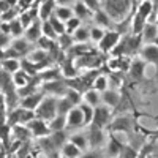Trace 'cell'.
Instances as JSON below:
<instances>
[{"mask_svg":"<svg viewBox=\"0 0 158 158\" xmlns=\"http://www.w3.org/2000/svg\"><path fill=\"white\" fill-rule=\"evenodd\" d=\"M136 127H138V117H135V114H123L111 120L104 130L108 133H125L130 138H133L138 131Z\"/></svg>","mask_w":158,"mask_h":158,"instance_id":"obj_1","label":"cell"},{"mask_svg":"<svg viewBox=\"0 0 158 158\" xmlns=\"http://www.w3.org/2000/svg\"><path fill=\"white\" fill-rule=\"evenodd\" d=\"M133 3V0H104V11L111 19L122 21Z\"/></svg>","mask_w":158,"mask_h":158,"instance_id":"obj_2","label":"cell"},{"mask_svg":"<svg viewBox=\"0 0 158 158\" xmlns=\"http://www.w3.org/2000/svg\"><path fill=\"white\" fill-rule=\"evenodd\" d=\"M56 104H57V98L56 97H44L41 100V103L38 104V108L35 109V115L36 118H41L46 123L49 120H52L57 112H56Z\"/></svg>","mask_w":158,"mask_h":158,"instance_id":"obj_3","label":"cell"},{"mask_svg":"<svg viewBox=\"0 0 158 158\" xmlns=\"http://www.w3.org/2000/svg\"><path fill=\"white\" fill-rule=\"evenodd\" d=\"M146 62L142 59H133L128 67L130 81L131 84H149V79L146 77Z\"/></svg>","mask_w":158,"mask_h":158,"instance_id":"obj_4","label":"cell"},{"mask_svg":"<svg viewBox=\"0 0 158 158\" xmlns=\"http://www.w3.org/2000/svg\"><path fill=\"white\" fill-rule=\"evenodd\" d=\"M111 120H112V109L111 108L104 106V104H98V106L94 108V118H92L90 125L104 130L109 125Z\"/></svg>","mask_w":158,"mask_h":158,"instance_id":"obj_5","label":"cell"},{"mask_svg":"<svg viewBox=\"0 0 158 158\" xmlns=\"http://www.w3.org/2000/svg\"><path fill=\"white\" fill-rule=\"evenodd\" d=\"M120 38H122V35L115 30H104L103 38L98 41V49L101 52H104V54H108V52H111L114 49V46L118 43Z\"/></svg>","mask_w":158,"mask_h":158,"instance_id":"obj_6","label":"cell"},{"mask_svg":"<svg viewBox=\"0 0 158 158\" xmlns=\"http://www.w3.org/2000/svg\"><path fill=\"white\" fill-rule=\"evenodd\" d=\"M25 127L29 128L30 135H32V136H35V138H38V139L46 138V136H49V135H51V130H49L48 123H46L44 120H41V118H36V117H35L33 120H30Z\"/></svg>","mask_w":158,"mask_h":158,"instance_id":"obj_7","label":"cell"},{"mask_svg":"<svg viewBox=\"0 0 158 158\" xmlns=\"http://www.w3.org/2000/svg\"><path fill=\"white\" fill-rule=\"evenodd\" d=\"M139 54H141V59L146 63H150L155 67V74H156V79H158V46L146 44V46H142Z\"/></svg>","mask_w":158,"mask_h":158,"instance_id":"obj_8","label":"cell"},{"mask_svg":"<svg viewBox=\"0 0 158 158\" xmlns=\"http://www.w3.org/2000/svg\"><path fill=\"white\" fill-rule=\"evenodd\" d=\"M104 139H106V135H104V130L89 125V138H87V144L92 149H100L103 146Z\"/></svg>","mask_w":158,"mask_h":158,"instance_id":"obj_9","label":"cell"},{"mask_svg":"<svg viewBox=\"0 0 158 158\" xmlns=\"http://www.w3.org/2000/svg\"><path fill=\"white\" fill-rule=\"evenodd\" d=\"M142 49V36L139 35H127L125 41V56H136Z\"/></svg>","mask_w":158,"mask_h":158,"instance_id":"obj_10","label":"cell"},{"mask_svg":"<svg viewBox=\"0 0 158 158\" xmlns=\"http://www.w3.org/2000/svg\"><path fill=\"white\" fill-rule=\"evenodd\" d=\"M125 147V142H122L120 139H118L114 133H109L108 135V156L109 158H118L122 153Z\"/></svg>","mask_w":158,"mask_h":158,"instance_id":"obj_11","label":"cell"},{"mask_svg":"<svg viewBox=\"0 0 158 158\" xmlns=\"http://www.w3.org/2000/svg\"><path fill=\"white\" fill-rule=\"evenodd\" d=\"M44 98V94L41 90L35 92L33 95H29V97H24V98H19V108H24V109H30V111H35L38 108V104L41 103V100Z\"/></svg>","mask_w":158,"mask_h":158,"instance_id":"obj_12","label":"cell"},{"mask_svg":"<svg viewBox=\"0 0 158 158\" xmlns=\"http://www.w3.org/2000/svg\"><path fill=\"white\" fill-rule=\"evenodd\" d=\"M67 128H81L84 127V115H82V111L77 108H73L67 115Z\"/></svg>","mask_w":158,"mask_h":158,"instance_id":"obj_13","label":"cell"},{"mask_svg":"<svg viewBox=\"0 0 158 158\" xmlns=\"http://www.w3.org/2000/svg\"><path fill=\"white\" fill-rule=\"evenodd\" d=\"M65 90H67V85H65L63 79H60V81L43 82V87H41L43 94H51V95H63Z\"/></svg>","mask_w":158,"mask_h":158,"instance_id":"obj_14","label":"cell"},{"mask_svg":"<svg viewBox=\"0 0 158 158\" xmlns=\"http://www.w3.org/2000/svg\"><path fill=\"white\" fill-rule=\"evenodd\" d=\"M10 48L13 51H16V54L21 59H24L27 54H30V52H32V44L27 41V40H24V38H16L15 41H11Z\"/></svg>","mask_w":158,"mask_h":158,"instance_id":"obj_15","label":"cell"},{"mask_svg":"<svg viewBox=\"0 0 158 158\" xmlns=\"http://www.w3.org/2000/svg\"><path fill=\"white\" fill-rule=\"evenodd\" d=\"M25 33V38L24 40H27L29 43H36L38 41V38L41 36V21L40 19H35L27 29L24 30Z\"/></svg>","mask_w":158,"mask_h":158,"instance_id":"obj_16","label":"cell"},{"mask_svg":"<svg viewBox=\"0 0 158 158\" xmlns=\"http://www.w3.org/2000/svg\"><path fill=\"white\" fill-rule=\"evenodd\" d=\"M120 94L118 92H115V90H109V89H106L104 92H101V98H103V104L104 106H108V108H111L112 111L117 108V104L120 103Z\"/></svg>","mask_w":158,"mask_h":158,"instance_id":"obj_17","label":"cell"},{"mask_svg":"<svg viewBox=\"0 0 158 158\" xmlns=\"http://www.w3.org/2000/svg\"><path fill=\"white\" fill-rule=\"evenodd\" d=\"M141 36H142V43L152 44L153 40L158 36V25L153 22H146V25H144V29L141 32Z\"/></svg>","mask_w":158,"mask_h":158,"instance_id":"obj_18","label":"cell"},{"mask_svg":"<svg viewBox=\"0 0 158 158\" xmlns=\"http://www.w3.org/2000/svg\"><path fill=\"white\" fill-rule=\"evenodd\" d=\"M94 19H95V22H97V27H101L103 30H104V29L112 30L114 22H112V19L106 15V11H104V10L95 11V13H94Z\"/></svg>","mask_w":158,"mask_h":158,"instance_id":"obj_19","label":"cell"},{"mask_svg":"<svg viewBox=\"0 0 158 158\" xmlns=\"http://www.w3.org/2000/svg\"><path fill=\"white\" fill-rule=\"evenodd\" d=\"M56 6H57V5H56L54 0H43L41 6H40V10H38V19H40V21H48L49 16L54 13Z\"/></svg>","mask_w":158,"mask_h":158,"instance_id":"obj_20","label":"cell"},{"mask_svg":"<svg viewBox=\"0 0 158 158\" xmlns=\"http://www.w3.org/2000/svg\"><path fill=\"white\" fill-rule=\"evenodd\" d=\"M68 135H67V131L65 130H60V131H51V135H49V139L52 142V146L57 149H62L65 146V142H68Z\"/></svg>","mask_w":158,"mask_h":158,"instance_id":"obj_21","label":"cell"},{"mask_svg":"<svg viewBox=\"0 0 158 158\" xmlns=\"http://www.w3.org/2000/svg\"><path fill=\"white\" fill-rule=\"evenodd\" d=\"M40 81L43 82H49V81H60L62 79V71L60 68H46L41 73H38Z\"/></svg>","mask_w":158,"mask_h":158,"instance_id":"obj_22","label":"cell"},{"mask_svg":"<svg viewBox=\"0 0 158 158\" xmlns=\"http://www.w3.org/2000/svg\"><path fill=\"white\" fill-rule=\"evenodd\" d=\"M100 98H101V95H100V92H97L95 89H87L84 94H82V101L84 103H87L89 106H92V108H95V106H98L100 104Z\"/></svg>","mask_w":158,"mask_h":158,"instance_id":"obj_23","label":"cell"},{"mask_svg":"<svg viewBox=\"0 0 158 158\" xmlns=\"http://www.w3.org/2000/svg\"><path fill=\"white\" fill-rule=\"evenodd\" d=\"M11 81H13V84H15L16 89H19V87L27 85V84L32 81V76H29L27 73L22 71V70H18L16 73L11 74Z\"/></svg>","mask_w":158,"mask_h":158,"instance_id":"obj_24","label":"cell"},{"mask_svg":"<svg viewBox=\"0 0 158 158\" xmlns=\"http://www.w3.org/2000/svg\"><path fill=\"white\" fill-rule=\"evenodd\" d=\"M60 71H62V77H65V79L76 77L77 70H76V65L73 63V59H71V57H70V59H67V60H63Z\"/></svg>","mask_w":158,"mask_h":158,"instance_id":"obj_25","label":"cell"},{"mask_svg":"<svg viewBox=\"0 0 158 158\" xmlns=\"http://www.w3.org/2000/svg\"><path fill=\"white\" fill-rule=\"evenodd\" d=\"M73 10V16H76L77 19H87L89 16H92V15H94V13H92L87 6H85V3L82 2V0H79V2H76L74 3V6L71 8Z\"/></svg>","mask_w":158,"mask_h":158,"instance_id":"obj_26","label":"cell"},{"mask_svg":"<svg viewBox=\"0 0 158 158\" xmlns=\"http://www.w3.org/2000/svg\"><path fill=\"white\" fill-rule=\"evenodd\" d=\"M0 67H2V70L8 74H13L18 70H21V65H19L18 59H3V60H0Z\"/></svg>","mask_w":158,"mask_h":158,"instance_id":"obj_27","label":"cell"},{"mask_svg":"<svg viewBox=\"0 0 158 158\" xmlns=\"http://www.w3.org/2000/svg\"><path fill=\"white\" fill-rule=\"evenodd\" d=\"M63 97L67 98L74 108L79 106V104L82 103V94H81V92H77V90H74V89H70V87H67V90H65Z\"/></svg>","mask_w":158,"mask_h":158,"instance_id":"obj_28","label":"cell"},{"mask_svg":"<svg viewBox=\"0 0 158 158\" xmlns=\"http://www.w3.org/2000/svg\"><path fill=\"white\" fill-rule=\"evenodd\" d=\"M81 150H79L74 144H71L70 141L65 142V146L62 147V156L63 158H79L81 156Z\"/></svg>","mask_w":158,"mask_h":158,"instance_id":"obj_29","label":"cell"},{"mask_svg":"<svg viewBox=\"0 0 158 158\" xmlns=\"http://www.w3.org/2000/svg\"><path fill=\"white\" fill-rule=\"evenodd\" d=\"M73 108H74V106H73V104H71L67 98H65V97L57 98V104H56V112H57V115H67Z\"/></svg>","mask_w":158,"mask_h":158,"instance_id":"obj_30","label":"cell"},{"mask_svg":"<svg viewBox=\"0 0 158 158\" xmlns=\"http://www.w3.org/2000/svg\"><path fill=\"white\" fill-rule=\"evenodd\" d=\"M48 127L51 131H60L67 128V117L65 115H56L52 120L48 122Z\"/></svg>","mask_w":158,"mask_h":158,"instance_id":"obj_31","label":"cell"},{"mask_svg":"<svg viewBox=\"0 0 158 158\" xmlns=\"http://www.w3.org/2000/svg\"><path fill=\"white\" fill-rule=\"evenodd\" d=\"M152 11H153V2L152 0H144V2L138 6V11H136V15H139L141 18L144 19H149V16L152 15Z\"/></svg>","mask_w":158,"mask_h":158,"instance_id":"obj_32","label":"cell"},{"mask_svg":"<svg viewBox=\"0 0 158 158\" xmlns=\"http://www.w3.org/2000/svg\"><path fill=\"white\" fill-rule=\"evenodd\" d=\"M74 44V41H73V36L71 35H68V33H62V35H59L57 36V46H59V49L60 51H68L71 46Z\"/></svg>","mask_w":158,"mask_h":158,"instance_id":"obj_33","label":"cell"},{"mask_svg":"<svg viewBox=\"0 0 158 158\" xmlns=\"http://www.w3.org/2000/svg\"><path fill=\"white\" fill-rule=\"evenodd\" d=\"M19 114H18V122L19 125H27L30 120L36 117L35 115V111H30V109H24V108H18Z\"/></svg>","mask_w":158,"mask_h":158,"instance_id":"obj_34","label":"cell"},{"mask_svg":"<svg viewBox=\"0 0 158 158\" xmlns=\"http://www.w3.org/2000/svg\"><path fill=\"white\" fill-rule=\"evenodd\" d=\"M19 65H21V70H22V71H25V73H27L29 76H32V77H33V76H36V74L40 73V71H38V68H36V65H35L33 62H30L29 59H25V57L19 60Z\"/></svg>","mask_w":158,"mask_h":158,"instance_id":"obj_35","label":"cell"},{"mask_svg":"<svg viewBox=\"0 0 158 158\" xmlns=\"http://www.w3.org/2000/svg\"><path fill=\"white\" fill-rule=\"evenodd\" d=\"M54 16L57 19H60L62 22H67L70 18H73V10L70 6H56Z\"/></svg>","mask_w":158,"mask_h":158,"instance_id":"obj_36","label":"cell"},{"mask_svg":"<svg viewBox=\"0 0 158 158\" xmlns=\"http://www.w3.org/2000/svg\"><path fill=\"white\" fill-rule=\"evenodd\" d=\"M108 84H109V79H108V76H104V74H98L97 77H95V81H94V84H92V89H95L97 92H104L108 89Z\"/></svg>","mask_w":158,"mask_h":158,"instance_id":"obj_37","label":"cell"},{"mask_svg":"<svg viewBox=\"0 0 158 158\" xmlns=\"http://www.w3.org/2000/svg\"><path fill=\"white\" fill-rule=\"evenodd\" d=\"M146 19L141 18L139 15H133V24H131V35H139L144 29V25H146Z\"/></svg>","mask_w":158,"mask_h":158,"instance_id":"obj_38","label":"cell"},{"mask_svg":"<svg viewBox=\"0 0 158 158\" xmlns=\"http://www.w3.org/2000/svg\"><path fill=\"white\" fill-rule=\"evenodd\" d=\"M79 109L82 111V115H84V127H89L92 123V118H94V108L82 101L79 104Z\"/></svg>","mask_w":158,"mask_h":158,"instance_id":"obj_39","label":"cell"},{"mask_svg":"<svg viewBox=\"0 0 158 158\" xmlns=\"http://www.w3.org/2000/svg\"><path fill=\"white\" fill-rule=\"evenodd\" d=\"M73 41H74V44L76 43H85L87 40L90 38L89 36V29H85V27H77L74 32H73Z\"/></svg>","mask_w":158,"mask_h":158,"instance_id":"obj_40","label":"cell"},{"mask_svg":"<svg viewBox=\"0 0 158 158\" xmlns=\"http://www.w3.org/2000/svg\"><path fill=\"white\" fill-rule=\"evenodd\" d=\"M68 141H70L71 144H74V146L81 150V152H84V150L87 149V136H84V135H71V136L68 138Z\"/></svg>","mask_w":158,"mask_h":158,"instance_id":"obj_41","label":"cell"},{"mask_svg":"<svg viewBox=\"0 0 158 158\" xmlns=\"http://www.w3.org/2000/svg\"><path fill=\"white\" fill-rule=\"evenodd\" d=\"M13 128V133H15V136L19 139V141H25V139H29L32 135H30V131L29 128L25 127V125H15V127H11Z\"/></svg>","mask_w":158,"mask_h":158,"instance_id":"obj_42","label":"cell"},{"mask_svg":"<svg viewBox=\"0 0 158 158\" xmlns=\"http://www.w3.org/2000/svg\"><path fill=\"white\" fill-rule=\"evenodd\" d=\"M48 21H49V24H51V27L54 29V32L57 33V36L62 35V33H65V22H62L60 19H57L54 15H51Z\"/></svg>","mask_w":158,"mask_h":158,"instance_id":"obj_43","label":"cell"},{"mask_svg":"<svg viewBox=\"0 0 158 158\" xmlns=\"http://www.w3.org/2000/svg\"><path fill=\"white\" fill-rule=\"evenodd\" d=\"M22 33H24V27H22V24L19 22V19L16 18V19L10 21V35L19 38Z\"/></svg>","mask_w":158,"mask_h":158,"instance_id":"obj_44","label":"cell"},{"mask_svg":"<svg viewBox=\"0 0 158 158\" xmlns=\"http://www.w3.org/2000/svg\"><path fill=\"white\" fill-rule=\"evenodd\" d=\"M41 35L49 38V40H52V41H56V40H57V33L54 32V29L51 27L49 21H43L41 22Z\"/></svg>","mask_w":158,"mask_h":158,"instance_id":"obj_45","label":"cell"},{"mask_svg":"<svg viewBox=\"0 0 158 158\" xmlns=\"http://www.w3.org/2000/svg\"><path fill=\"white\" fill-rule=\"evenodd\" d=\"M77 27H81V19H77L76 16H73V18H70L67 22H65V33L73 35V32Z\"/></svg>","mask_w":158,"mask_h":158,"instance_id":"obj_46","label":"cell"},{"mask_svg":"<svg viewBox=\"0 0 158 158\" xmlns=\"http://www.w3.org/2000/svg\"><path fill=\"white\" fill-rule=\"evenodd\" d=\"M19 16V11H18V8L16 6H11V8H8L3 15H0V22H10V21H13V19H16Z\"/></svg>","mask_w":158,"mask_h":158,"instance_id":"obj_47","label":"cell"},{"mask_svg":"<svg viewBox=\"0 0 158 158\" xmlns=\"http://www.w3.org/2000/svg\"><path fill=\"white\" fill-rule=\"evenodd\" d=\"M136 156H138V149L133 147L131 144H127L118 158H136Z\"/></svg>","mask_w":158,"mask_h":158,"instance_id":"obj_48","label":"cell"},{"mask_svg":"<svg viewBox=\"0 0 158 158\" xmlns=\"http://www.w3.org/2000/svg\"><path fill=\"white\" fill-rule=\"evenodd\" d=\"M36 43L40 44V49H43V51H51L52 48L56 46V41H52V40H49V38H46V36H43V35L38 38Z\"/></svg>","mask_w":158,"mask_h":158,"instance_id":"obj_49","label":"cell"},{"mask_svg":"<svg viewBox=\"0 0 158 158\" xmlns=\"http://www.w3.org/2000/svg\"><path fill=\"white\" fill-rule=\"evenodd\" d=\"M103 35H104V30H103L101 27H92V29L89 30V36L94 40L95 43L100 41V40L103 38Z\"/></svg>","mask_w":158,"mask_h":158,"instance_id":"obj_50","label":"cell"},{"mask_svg":"<svg viewBox=\"0 0 158 158\" xmlns=\"http://www.w3.org/2000/svg\"><path fill=\"white\" fill-rule=\"evenodd\" d=\"M79 158H103V153L98 149H92L90 152L81 153V156H79Z\"/></svg>","mask_w":158,"mask_h":158,"instance_id":"obj_51","label":"cell"},{"mask_svg":"<svg viewBox=\"0 0 158 158\" xmlns=\"http://www.w3.org/2000/svg\"><path fill=\"white\" fill-rule=\"evenodd\" d=\"M0 33L10 35V22H0Z\"/></svg>","mask_w":158,"mask_h":158,"instance_id":"obj_52","label":"cell"},{"mask_svg":"<svg viewBox=\"0 0 158 158\" xmlns=\"http://www.w3.org/2000/svg\"><path fill=\"white\" fill-rule=\"evenodd\" d=\"M54 2H56V5H59V6H68V5L73 3V0H54Z\"/></svg>","mask_w":158,"mask_h":158,"instance_id":"obj_53","label":"cell"},{"mask_svg":"<svg viewBox=\"0 0 158 158\" xmlns=\"http://www.w3.org/2000/svg\"><path fill=\"white\" fill-rule=\"evenodd\" d=\"M8 8H11V6L5 2V0H0V15H3V13H5Z\"/></svg>","mask_w":158,"mask_h":158,"instance_id":"obj_54","label":"cell"},{"mask_svg":"<svg viewBox=\"0 0 158 158\" xmlns=\"http://www.w3.org/2000/svg\"><path fill=\"white\" fill-rule=\"evenodd\" d=\"M5 2H6L10 6H16V5L19 3V0H5Z\"/></svg>","mask_w":158,"mask_h":158,"instance_id":"obj_55","label":"cell"},{"mask_svg":"<svg viewBox=\"0 0 158 158\" xmlns=\"http://www.w3.org/2000/svg\"><path fill=\"white\" fill-rule=\"evenodd\" d=\"M49 158H60V155L57 152H54V153H49Z\"/></svg>","mask_w":158,"mask_h":158,"instance_id":"obj_56","label":"cell"},{"mask_svg":"<svg viewBox=\"0 0 158 158\" xmlns=\"http://www.w3.org/2000/svg\"><path fill=\"white\" fill-rule=\"evenodd\" d=\"M155 24L158 25V11H156V18H155Z\"/></svg>","mask_w":158,"mask_h":158,"instance_id":"obj_57","label":"cell"}]
</instances>
